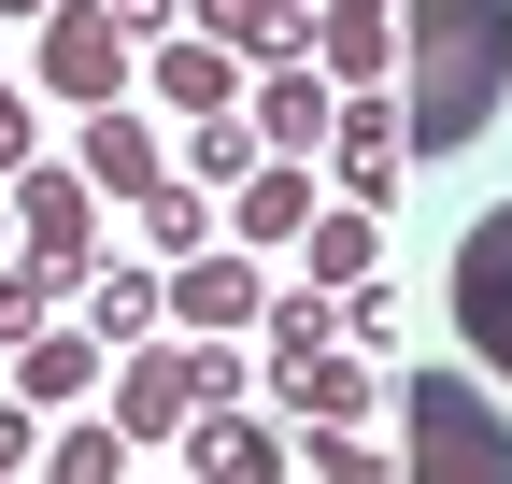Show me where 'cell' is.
Listing matches in <instances>:
<instances>
[{
    "mask_svg": "<svg viewBox=\"0 0 512 484\" xmlns=\"http://www.w3.org/2000/svg\"><path fill=\"white\" fill-rule=\"evenodd\" d=\"M498 100H512V0H413V15H399L413 157H470Z\"/></svg>",
    "mask_w": 512,
    "mask_h": 484,
    "instance_id": "cell-1",
    "label": "cell"
},
{
    "mask_svg": "<svg viewBox=\"0 0 512 484\" xmlns=\"http://www.w3.org/2000/svg\"><path fill=\"white\" fill-rule=\"evenodd\" d=\"M399 413H413V470H427V484H512V428L484 413L470 371H427Z\"/></svg>",
    "mask_w": 512,
    "mask_h": 484,
    "instance_id": "cell-2",
    "label": "cell"
},
{
    "mask_svg": "<svg viewBox=\"0 0 512 484\" xmlns=\"http://www.w3.org/2000/svg\"><path fill=\"white\" fill-rule=\"evenodd\" d=\"M29 57H43L57 100H128V15L114 0H57V15L29 29Z\"/></svg>",
    "mask_w": 512,
    "mask_h": 484,
    "instance_id": "cell-3",
    "label": "cell"
},
{
    "mask_svg": "<svg viewBox=\"0 0 512 484\" xmlns=\"http://www.w3.org/2000/svg\"><path fill=\"white\" fill-rule=\"evenodd\" d=\"M86 200H100V186H86V157H72V171H57V157H15V214H29V257H43L57 285H86V271H100V228H86Z\"/></svg>",
    "mask_w": 512,
    "mask_h": 484,
    "instance_id": "cell-4",
    "label": "cell"
},
{
    "mask_svg": "<svg viewBox=\"0 0 512 484\" xmlns=\"http://www.w3.org/2000/svg\"><path fill=\"white\" fill-rule=\"evenodd\" d=\"M456 328H470V356L512 385V200L498 214H470V242H456Z\"/></svg>",
    "mask_w": 512,
    "mask_h": 484,
    "instance_id": "cell-5",
    "label": "cell"
},
{
    "mask_svg": "<svg viewBox=\"0 0 512 484\" xmlns=\"http://www.w3.org/2000/svg\"><path fill=\"white\" fill-rule=\"evenodd\" d=\"M399 171H413V114H384V100H356L342 114V200H399Z\"/></svg>",
    "mask_w": 512,
    "mask_h": 484,
    "instance_id": "cell-6",
    "label": "cell"
},
{
    "mask_svg": "<svg viewBox=\"0 0 512 484\" xmlns=\"http://www.w3.org/2000/svg\"><path fill=\"white\" fill-rule=\"evenodd\" d=\"M256 299H271L256 257H214V242H200V257H171V314H185V328H256Z\"/></svg>",
    "mask_w": 512,
    "mask_h": 484,
    "instance_id": "cell-7",
    "label": "cell"
},
{
    "mask_svg": "<svg viewBox=\"0 0 512 484\" xmlns=\"http://www.w3.org/2000/svg\"><path fill=\"white\" fill-rule=\"evenodd\" d=\"M185 470H214V484H271V470H285V442L256 428L242 399H200V428H185Z\"/></svg>",
    "mask_w": 512,
    "mask_h": 484,
    "instance_id": "cell-8",
    "label": "cell"
},
{
    "mask_svg": "<svg viewBox=\"0 0 512 484\" xmlns=\"http://www.w3.org/2000/svg\"><path fill=\"white\" fill-rule=\"evenodd\" d=\"M228 228H242V242H299V228H313V171H299V157H256L242 186H228Z\"/></svg>",
    "mask_w": 512,
    "mask_h": 484,
    "instance_id": "cell-9",
    "label": "cell"
},
{
    "mask_svg": "<svg viewBox=\"0 0 512 484\" xmlns=\"http://www.w3.org/2000/svg\"><path fill=\"white\" fill-rule=\"evenodd\" d=\"M86 186H128V200L157 186V129L128 100H86Z\"/></svg>",
    "mask_w": 512,
    "mask_h": 484,
    "instance_id": "cell-10",
    "label": "cell"
},
{
    "mask_svg": "<svg viewBox=\"0 0 512 484\" xmlns=\"http://www.w3.org/2000/svg\"><path fill=\"white\" fill-rule=\"evenodd\" d=\"M185 15H200L228 57H299V43H313V15H299V0H185Z\"/></svg>",
    "mask_w": 512,
    "mask_h": 484,
    "instance_id": "cell-11",
    "label": "cell"
},
{
    "mask_svg": "<svg viewBox=\"0 0 512 484\" xmlns=\"http://www.w3.org/2000/svg\"><path fill=\"white\" fill-rule=\"evenodd\" d=\"M313 43H328V72H399V15H384V0H328V15H313Z\"/></svg>",
    "mask_w": 512,
    "mask_h": 484,
    "instance_id": "cell-12",
    "label": "cell"
},
{
    "mask_svg": "<svg viewBox=\"0 0 512 484\" xmlns=\"http://www.w3.org/2000/svg\"><path fill=\"white\" fill-rule=\"evenodd\" d=\"M157 314H171V285H157L143 257H114V271H86V328H100V342H143Z\"/></svg>",
    "mask_w": 512,
    "mask_h": 484,
    "instance_id": "cell-13",
    "label": "cell"
},
{
    "mask_svg": "<svg viewBox=\"0 0 512 484\" xmlns=\"http://www.w3.org/2000/svg\"><path fill=\"white\" fill-rule=\"evenodd\" d=\"M299 271H313V285H370V271H384V257H370V200H342V214L313 200V228H299Z\"/></svg>",
    "mask_w": 512,
    "mask_h": 484,
    "instance_id": "cell-14",
    "label": "cell"
},
{
    "mask_svg": "<svg viewBox=\"0 0 512 484\" xmlns=\"http://www.w3.org/2000/svg\"><path fill=\"white\" fill-rule=\"evenodd\" d=\"M100 356H114L100 328H29V342H15V371H29V399H86V385H100Z\"/></svg>",
    "mask_w": 512,
    "mask_h": 484,
    "instance_id": "cell-15",
    "label": "cell"
},
{
    "mask_svg": "<svg viewBox=\"0 0 512 484\" xmlns=\"http://www.w3.org/2000/svg\"><path fill=\"white\" fill-rule=\"evenodd\" d=\"M256 143H271V157L328 143V86H313V72H256Z\"/></svg>",
    "mask_w": 512,
    "mask_h": 484,
    "instance_id": "cell-16",
    "label": "cell"
},
{
    "mask_svg": "<svg viewBox=\"0 0 512 484\" xmlns=\"http://www.w3.org/2000/svg\"><path fill=\"white\" fill-rule=\"evenodd\" d=\"M271 385H285L299 413H370V356H342V342H328V356H271Z\"/></svg>",
    "mask_w": 512,
    "mask_h": 484,
    "instance_id": "cell-17",
    "label": "cell"
},
{
    "mask_svg": "<svg viewBox=\"0 0 512 484\" xmlns=\"http://www.w3.org/2000/svg\"><path fill=\"white\" fill-rule=\"evenodd\" d=\"M157 86H171V100H185V114H214V100H228V86H242V57H228V43H214V29H200V43H157Z\"/></svg>",
    "mask_w": 512,
    "mask_h": 484,
    "instance_id": "cell-18",
    "label": "cell"
},
{
    "mask_svg": "<svg viewBox=\"0 0 512 484\" xmlns=\"http://www.w3.org/2000/svg\"><path fill=\"white\" fill-rule=\"evenodd\" d=\"M256 157H271V143H256V129H242V114H228V100L200 114V129H185V171H200V186H242V171H256Z\"/></svg>",
    "mask_w": 512,
    "mask_h": 484,
    "instance_id": "cell-19",
    "label": "cell"
},
{
    "mask_svg": "<svg viewBox=\"0 0 512 484\" xmlns=\"http://www.w3.org/2000/svg\"><path fill=\"white\" fill-rule=\"evenodd\" d=\"M342 342V285H299V299H271V356H328Z\"/></svg>",
    "mask_w": 512,
    "mask_h": 484,
    "instance_id": "cell-20",
    "label": "cell"
},
{
    "mask_svg": "<svg viewBox=\"0 0 512 484\" xmlns=\"http://www.w3.org/2000/svg\"><path fill=\"white\" fill-rule=\"evenodd\" d=\"M143 242H157V257H200V186L157 171V186H143Z\"/></svg>",
    "mask_w": 512,
    "mask_h": 484,
    "instance_id": "cell-21",
    "label": "cell"
},
{
    "mask_svg": "<svg viewBox=\"0 0 512 484\" xmlns=\"http://www.w3.org/2000/svg\"><path fill=\"white\" fill-rule=\"evenodd\" d=\"M57 299H72V285H57L43 257H29V271H0V342H29V328L57 314Z\"/></svg>",
    "mask_w": 512,
    "mask_h": 484,
    "instance_id": "cell-22",
    "label": "cell"
},
{
    "mask_svg": "<svg viewBox=\"0 0 512 484\" xmlns=\"http://www.w3.org/2000/svg\"><path fill=\"white\" fill-rule=\"evenodd\" d=\"M43 470H72V484H100V470H128V428H72V442H43Z\"/></svg>",
    "mask_w": 512,
    "mask_h": 484,
    "instance_id": "cell-23",
    "label": "cell"
},
{
    "mask_svg": "<svg viewBox=\"0 0 512 484\" xmlns=\"http://www.w3.org/2000/svg\"><path fill=\"white\" fill-rule=\"evenodd\" d=\"M29 470V413H0V484H15Z\"/></svg>",
    "mask_w": 512,
    "mask_h": 484,
    "instance_id": "cell-24",
    "label": "cell"
},
{
    "mask_svg": "<svg viewBox=\"0 0 512 484\" xmlns=\"http://www.w3.org/2000/svg\"><path fill=\"white\" fill-rule=\"evenodd\" d=\"M114 15H128V29H157V15H171V0H114Z\"/></svg>",
    "mask_w": 512,
    "mask_h": 484,
    "instance_id": "cell-25",
    "label": "cell"
},
{
    "mask_svg": "<svg viewBox=\"0 0 512 484\" xmlns=\"http://www.w3.org/2000/svg\"><path fill=\"white\" fill-rule=\"evenodd\" d=\"M0 15H15V29H43V15H57V0H0Z\"/></svg>",
    "mask_w": 512,
    "mask_h": 484,
    "instance_id": "cell-26",
    "label": "cell"
}]
</instances>
